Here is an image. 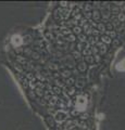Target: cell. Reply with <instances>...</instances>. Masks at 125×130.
Instances as JSON below:
<instances>
[{
    "label": "cell",
    "mask_w": 125,
    "mask_h": 130,
    "mask_svg": "<svg viewBox=\"0 0 125 130\" xmlns=\"http://www.w3.org/2000/svg\"><path fill=\"white\" fill-rule=\"evenodd\" d=\"M86 104H87V100L84 95H78L76 98V108L77 109H79V111L85 109Z\"/></svg>",
    "instance_id": "1"
},
{
    "label": "cell",
    "mask_w": 125,
    "mask_h": 130,
    "mask_svg": "<svg viewBox=\"0 0 125 130\" xmlns=\"http://www.w3.org/2000/svg\"><path fill=\"white\" fill-rule=\"evenodd\" d=\"M116 70L118 71H125V59L122 60L118 65H116Z\"/></svg>",
    "instance_id": "2"
},
{
    "label": "cell",
    "mask_w": 125,
    "mask_h": 130,
    "mask_svg": "<svg viewBox=\"0 0 125 130\" xmlns=\"http://www.w3.org/2000/svg\"><path fill=\"white\" fill-rule=\"evenodd\" d=\"M12 42H13V44H17V46H19V44L22 42V39H21L20 36H14L13 39H12Z\"/></svg>",
    "instance_id": "3"
}]
</instances>
